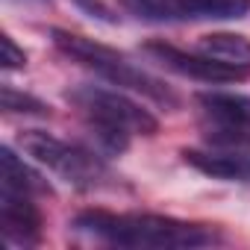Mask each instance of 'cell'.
Segmentation results:
<instances>
[{
    "label": "cell",
    "instance_id": "1",
    "mask_svg": "<svg viewBox=\"0 0 250 250\" xmlns=\"http://www.w3.org/2000/svg\"><path fill=\"white\" fill-rule=\"evenodd\" d=\"M74 229L118 247H209L221 241L215 227L153 212L83 209L74 218Z\"/></svg>",
    "mask_w": 250,
    "mask_h": 250
},
{
    "label": "cell",
    "instance_id": "2",
    "mask_svg": "<svg viewBox=\"0 0 250 250\" xmlns=\"http://www.w3.org/2000/svg\"><path fill=\"white\" fill-rule=\"evenodd\" d=\"M68 100L85 115V124L97 145L112 153L127 150L130 136H156L159 121L124 91L103 85H77L68 91Z\"/></svg>",
    "mask_w": 250,
    "mask_h": 250
},
{
    "label": "cell",
    "instance_id": "3",
    "mask_svg": "<svg viewBox=\"0 0 250 250\" xmlns=\"http://www.w3.org/2000/svg\"><path fill=\"white\" fill-rule=\"evenodd\" d=\"M18 145L39 165H44L47 171H53L59 180H65L74 188L97 191V188H112L115 186V177L106 168V162L100 156H94L91 150L80 147V145L56 139L44 130H24L18 136Z\"/></svg>",
    "mask_w": 250,
    "mask_h": 250
},
{
    "label": "cell",
    "instance_id": "4",
    "mask_svg": "<svg viewBox=\"0 0 250 250\" xmlns=\"http://www.w3.org/2000/svg\"><path fill=\"white\" fill-rule=\"evenodd\" d=\"M183 162L212 180L224 183H250V130H224L212 127L206 147H186Z\"/></svg>",
    "mask_w": 250,
    "mask_h": 250
},
{
    "label": "cell",
    "instance_id": "5",
    "mask_svg": "<svg viewBox=\"0 0 250 250\" xmlns=\"http://www.w3.org/2000/svg\"><path fill=\"white\" fill-rule=\"evenodd\" d=\"M142 50L153 62H159L162 68H168V71H174L180 77H191V80H200V83H212V85H218V83H241V80L250 77L241 68H229V65H224L218 59H209L203 53H186V50H180L174 44H165V42H147Z\"/></svg>",
    "mask_w": 250,
    "mask_h": 250
},
{
    "label": "cell",
    "instance_id": "6",
    "mask_svg": "<svg viewBox=\"0 0 250 250\" xmlns=\"http://www.w3.org/2000/svg\"><path fill=\"white\" fill-rule=\"evenodd\" d=\"M88 71H94L97 77H103L106 83H112V85H118V88H127V91H133V94H142V97H147V100H153V103H159V106H165V109H177V106H180V97H177L159 77H153V74L136 68L124 53H115V56H109V59H100V62H94V65H88Z\"/></svg>",
    "mask_w": 250,
    "mask_h": 250
},
{
    "label": "cell",
    "instance_id": "7",
    "mask_svg": "<svg viewBox=\"0 0 250 250\" xmlns=\"http://www.w3.org/2000/svg\"><path fill=\"white\" fill-rule=\"evenodd\" d=\"M0 224L9 244L30 247L42 241V212L33 203V194L6 188L0 191Z\"/></svg>",
    "mask_w": 250,
    "mask_h": 250
},
{
    "label": "cell",
    "instance_id": "8",
    "mask_svg": "<svg viewBox=\"0 0 250 250\" xmlns=\"http://www.w3.org/2000/svg\"><path fill=\"white\" fill-rule=\"evenodd\" d=\"M197 106L212 121V127L224 130H250V97L235 91H200Z\"/></svg>",
    "mask_w": 250,
    "mask_h": 250
},
{
    "label": "cell",
    "instance_id": "9",
    "mask_svg": "<svg viewBox=\"0 0 250 250\" xmlns=\"http://www.w3.org/2000/svg\"><path fill=\"white\" fill-rule=\"evenodd\" d=\"M197 53L218 59L229 68H241L250 74V39L238 36V33H209L200 36L197 42Z\"/></svg>",
    "mask_w": 250,
    "mask_h": 250
},
{
    "label": "cell",
    "instance_id": "10",
    "mask_svg": "<svg viewBox=\"0 0 250 250\" xmlns=\"http://www.w3.org/2000/svg\"><path fill=\"white\" fill-rule=\"evenodd\" d=\"M0 165H3V186L15 188V191H27V194H50L47 180L33 171L9 145L0 147Z\"/></svg>",
    "mask_w": 250,
    "mask_h": 250
},
{
    "label": "cell",
    "instance_id": "11",
    "mask_svg": "<svg viewBox=\"0 0 250 250\" xmlns=\"http://www.w3.org/2000/svg\"><path fill=\"white\" fill-rule=\"evenodd\" d=\"M183 21H238L250 12V0H180Z\"/></svg>",
    "mask_w": 250,
    "mask_h": 250
},
{
    "label": "cell",
    "instance_id": "12",
    "mask_svg": "<svg viewBox=\"0 0 250 250\" xmlns=\"http://www.w3.org/2000/svg\"><path fill=\"white\" fill-rule=\"evenodd\" d=\"M121 6L147 24H177L183 21L180 0H121Z\"/></svg>",
    "mask_w": 250,
    "mask_h": 250
},
{
    "label": "cell",
    "instance_id": "13",
    "mask_svg": "<svg viewBox=\"0 0 250 250\" xmlns=\"http://www.w3.org/2000/svg\"><path fill=\"white\" fill-rule=\"evenodd\" d=\"M0 106H3L6 115H24V118H47L50 115V106L27 91H18L15 85H3L0 88Z\"/></svg>",
    "mask_w": 250,
    "mask_h": 250
},
{
    "label": "cell",
    "instance_id": "14",
    "mask_svg": "<svg viewBox=\"0 0 250 250\" xmlns=\"http://www.w3.org/2000/svg\"><path fill=\"white\" fill-rule=\"evenodd\" d=\"M71 3L83 12V15H88V18H94V21H100V24H109V27H115L121 18H118V12L106 3V0H71Z\"/></svg>",
    "mask_w": 250,
    "mask_h": 250
},
{
    "label": "cell",
    "instance_id": "15",
    "mask_svg": "<svg viewBox=\"0 0 250 250\" xmlns=\"http://www.w3.org/2000/svg\"><path fill=\"white\" fill-rule=\"evenodd\" d=\"M0 65H3V71H21L27 65V53L24 47L15 44L12 36H0Z\"/></svg>",
    "mask_w": 250,
    "mask_h": 250
},
{
    "label": "cell",
    "instance_id": "16",
    "mask_svg": "<svg viewBox=\"0 0 250 250\" xmlns=\"http://www.w3.org/2000/svg\"><path fill=\"white\" fill-rule=\"evenodd\" d=\"M21 3H47V0H21Z\"/></svg>",
    "mask_w": 250,
    "mask_h": 250
}]
</instances>
